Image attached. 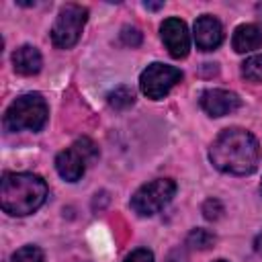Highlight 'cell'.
<instances>
[{
    "label": "cell",
    "instance_id": "20",
    "mask_svg": "<svg viewBox=\"0 0 262 262\" xmlns=\"http://www.w3.org/2000/svg\"><path fill=\"white\" fill-rule=\"evenodd\" d=\"M164 4L162 2H158V4H149V2H145V8H149V10H158V8H162Z\"/></svg>",
    "mask_w": 262,
    "mask_h": 262
},
{
    "label": "cell",
    "instance_id": "15",
    "mask_svg": "<svg viewBox=\"0 0 262 262\" xmlns=\"http://www.w3.org/2000/svg\"><path fill=\"white\" fill-rule=\"evenodd\" d=\"M242 74L250 82H262V55H252L242 63Z\"/></svg>",
    "mask_w": 262,
    "mask_h": 262
},
{
    "label": "cell",
    "instance_id": "23",
    "mask_svg": "<svg viewBox=\"0 0 262 262\" xmlns=\"http://www.w3.org/2000/svg\"><path fill=\"white\" fill-rule=\"evenodd\" d=\"M260 190H262V184H260Z\"/></svg>",
    "mask_w": 262,
    "mask_h": 262
},
{
    "label": "cell",
    "instance_id": "1",
    "mask_svg": "<svg viewBox=\"0 0 262 262\" xmlns=\"http://www.w3.org/2000/svg\"><path fill=\"white\" fill-rule=\"evenodd\" d=\"M209 158L217 170L242 176L256 170L260 160V145L250 131L233 127L217 135L211 145Z\"/></svg>",
    "mask_w": 262,
    "mask_h": 262
},
{
    "label": "cell",
    "instance_id": "6",
    "mask_svg": "<svg viewBox=\"0 0 262 262\" xmlns=\"http://www.w3.org/2000/svg\"><path fill=\"white\" fill-rule=\"evenodd\" d=\"M86 18H88V10L80 4H66L55 23H53V29H51V41L55 47L59 49H70L78 43L80 35H82V29L86 25Z\"/></svg>",
    "mask_w": 262,
    "mask_h": 262
},
{
    "label": "cell",
    "instance_id": "9",
    "mask_svg": "<svg viewBox=\"0 0 262 262\" xmlns=\"http://www.w3.org/2000/svg\"><path fill=\"white\" fill-rule=\"evenodd\" d=\"M201 106L211 117H223L239 108V98L235 92L221 90V88H209L201 94Z\"/></svg>",
    "mask_w": 262,
    "mask_h": 262
},
{
    "label": "cell",
    "instance_id": "11",
    "mask_svg": "<svg viewBox=\"0 0 262 262\" xmlns=\"http://www.w3.org/2000/svg\"><path fill=\"white\" fill-rule=\"evenodd\" d=\"M12 66H14V70L18 74L33 76V74H37L41 70L43 59H41V53L33 45H23L12 53Z\"/></svg>",
    "mask_w": 262,
    "mask_h": 262
},
{
    "label": "cell",
    "instance_id": "13",
    "mask_svg": "<svg viewBox=\"0 0 262 262\" xmlns=\"http://www.w3.org/2000/svg\"><path fill=\"white\" fill-rule=\"evenodd\" d=\"M135 102V96H133V90L127 88V86H117L113 92H108V104L113 108H127Z\"/></svg>",
    "mask_w": 262,
    "mask_h": 262
},
{
    "label": "cell",
    "instance_id": "5",
    "mask_svg": "<svg viewBox=\"0 0 262 262\" xmlns=\"http://www.w3.org/2000/svg\"><path fill=\"white\" fill-rule=\"evenodd\" d=\"M176 192V182L172 178H156L147 184H143L133 196H131V209L141 215L149 217L164 209Z\"/></svg>",
    "mask_w": 262,
    "mask_h": 262
},
{
    "label": "cell",
    "instance_id": "2",
    "mask_svg": "<svg viewBox=\"0 0 262 262\" xmlns=\"http://www.w3.org/2000/svg\"><path fill=\"white\" fill-rule=\"evenodd\" d=\"M47 196V184L41 176L29 172H8L0 182V205L8 215H29L37 211Z\"/></svg>",
    "mask_w": 262,
    "mask_h": 262
},
{
    "label": "cell",
    "instance_id": "19",
    "mask_svg": "<svg viewBox=\"0 0 262 262\" xmlns=\"http://www.w3.org/2000/svg\"><path fill=\"white\" fill-rule=\"evenodd\" d=\"M123 262H154V254L145 248H139V250L131 252Z\"/></svg>",
    "mask_w": 262,
    "mask_h": 262
},
{
    "label": "cell",
    "instance_id": "8",
    "mask_svg": "<svg viewBox=\"0 0 262 262\" xmlns=\"http://www.w3.org/2000/svg\"><path fill=\"white\" fill-rule=\"evenodd\" d=\"M160 35H162V41L172 57L180 59V57L188 55L190 39H188L186 25L180 18H166L160 27Z\"/></svg>",
    "mask_w": 262,
    "mask_h": 262
},
{
    "label": "cell",
    "instance_id": "4",
    "mask_svg": "<svg viewBox=\"0 0 262 262\" xmlns=\"http://www.w3.org/2000/svg\"><path fill=\"white\" fill-rule=\"evenodd\" d=\"M96 154H98L96 145L88 137H82V139L74 141L68 149H63L61 154H57V158H55V170H57V174L63 180L76 182V180H80L84 176L88 162H92L96 158Z\"/></svg>",
    "mask_w": 262,
    "mask_h": 262
},
{
    "label": "cell",
    "instance_id": "21",
    "mask_svg": "<svg viewBox=\"0 0 262 262\" xmlns=\"http://www.w3.org/2000/svg\"><path fill=\"white\" fill-rule=\"evenodd\" d=\"M256 10H258V16H260V18H262V2H260V4H258V6H256Z\"/></svg>",
    "mask_w": 262,
    "mask_h": 262
},
{
    "label": "cell",
    "instance_id": "18",
    "mask_svg": "<svg viewBox=\"0 0 262 262\" xmlns=\"http://www.w3.org/2000/svg\"><path fill=\"white\" fill-rule=\"evenodd\" d=\"M121 39H123V43H125V45L137 47V45L141 43V33H139L137 29H133V27H125V29H123V33H121Z\"/></svg>",
    "mask_w": 262,
    "mask_h": 262
},
{
    "label": "cell",
    "instance_id": "10",
    "mask_svg": "<svg viewBox=\"0 0 262 262\" xmlns=\"http://www.w3.org/2000/svg\"><path fill=\"white\" fill-rule=\"evenodd\" d=\"M221 41H223V27L215 16L203 14L201 18H196V23H194V43L201 51L217 49L221 45Z\"/></svg>",
    "mask_w": 262,
    "mask_h": 262
},
{
    "label": "cell",
    "instance_id": "17",
    "mask_svg": "<svg viewBox=\"0 0 262 262\" xmlns=\"http://www.w3.org/2000/svg\"><path fill=\"white\" fill-rule=\"evenodd\" d=\"M221 213H223V205H221L217 199H209V201H205V205H203V215H205V219H209V221H217V219L221 217Z\"/></svg>",
    "mask_w": 262,
    "mask_h": 262
},
{
    "label": "cell",
    "instance_id": "16",
    "mask_svg": "<svg viewBox=\"0 0 262 262\" xmlns=\"http://www.w3.org/2000/svg\"><path fill=\"white\" fill-rule=\"evenodd\" d=\"M10 262H45V256L37 246H25L12 254Z\"/></svg>",
    "mask_w": 262,
    "mask_h": 262
},
{
    "label": "cell",
    "instance_id": "22",
    "mask_svg": "<svg viewBox=\"0 0 262 262\" xmlns=\"http://www.w3.org/2000/svg\"><path fill=\"white\" fill-rule=\"evenodd\" d=\"M217 262H227V260H217Z\"/></svg>",
    "mask_w": 262,
    "mask_h": 262
},
{
    "label": "cell",
    "instance_id": "14",
    "mask_svg": "<svg viewBox=\"0 0 262 262\" xmlns=\"http://www.w3.org/2000/svg\"><path fill=\"white\" fill-rule=\"evenodd\" d=\"M186 244L194 250H207L215 244V235L209 229H192L186 237Z\"/></svg>",
    "mask_w": 262,
    "mask_h": 262
},
{
    "label": "cell",
    "instance_id": "7",
    "mask_svg": "<svg viewBox=\"0 0 262 262\" xmlns=\"http://www.w3.org/2000/svg\"><path fill=\"white\" fill-rule=\"evenodd\" d=\"M182 80V72L174 66H166V63H151L141 72L139 78V86L141 92L151 98V100H160L164 98L178 82Z\"/></svg>",
    "mask_w": 262,
    "mask_h": 262
},
{
    "label": "cell",
    "instance_id": "12",
    "mask_svg": "<svg viewBox=\"0 0 262 262\" xmlns=\"http://www.w3.org/2000/svg\"><path fill=\"white\" fill-rule=\"evenodd\" d=\"M231 45L237 53H248L262 47V31L256 25H239L233 31Z\"/></svg>",
    "mask_w": 262,
    "mask_h": 262
},
{
    "label": "cell",
    "instance_id": "3",
    "mask_svg": "<svg viewBox=\"0 0 262 262\" xmlns=\"http://www.w3.org/2000/svg\"><path fill=\"white\" fill-rule=\"evenodd\" d=\"M47 102L41 94L29 92L18 96L4 113V127L8 131H41L47 123Z\"/></svg>",
    "mask_w": 262,
    "mask_h": 262
}]
</instances>
